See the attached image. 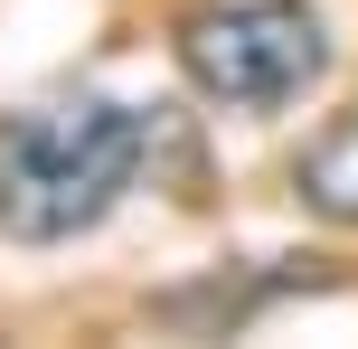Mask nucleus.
<instances>
[{
    "label": "nucleus",
    "mask_w": 358,
    "mask_h": 349,
    "mask_svg": "<svg viewBox=\"0 0 358 349\" xmlns=\"http://www.w3.org/2000/svg\"><path fill=\"white\" fill-rule=\"evenodd\" d=\"M292 189H302V208H311V218L358 227V104H349V113H330V123L302 142V161H292Z\"/></svg>",
    "instance_id": "obj_3"
},
{
    "label": "nucleus",
    "mask_w": 358,
    "mask_h": 349,
    "mask_svg": "<svg viewBox=\"0 0 358 349\" xmlns=\"http://www.w3.org/2000/svg\"><path fill=\"white\" fill-rule=\"evenodd\" d=\"M151 161V113L123 94H38L0 113V236L66 245L123 208Z\"/></svg>",
    "instance_id": "obj_1"
},
{
    "label": "nucleus",
    "mask_w": 358,
    "mask_h": 349,
    "mask_svg": "<svg viewBox=\"0 0 358 349\" xmlns=\"http://www.w3.org/2000/svg\"><path fill=\"white\" fill-rule=\"evenodd\" d=\"M179 76L227 113H283L330 76V29L302 0H208L179 19Z\"/></svg>",
    "instance_id": "obj_2"
}]
</instances>
